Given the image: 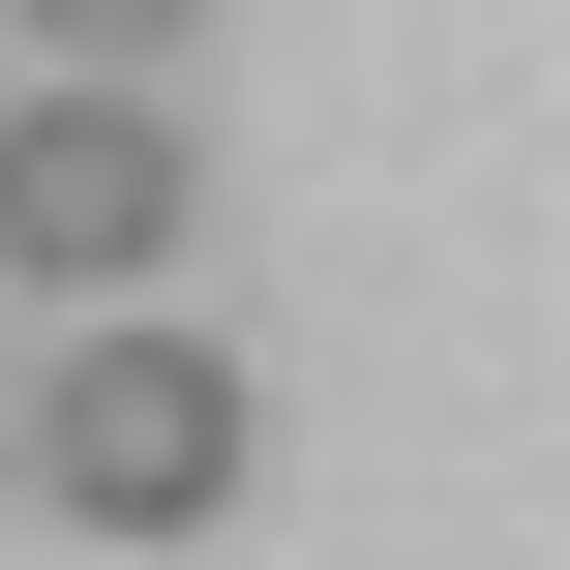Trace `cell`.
I'll return each instance as SVG.
<instances>
[{
  "mask_svg": "<svg viewBox=\"0 0 570 570\" xmlns=\"http://www.w3.org/2000/svg\"><path fill=\"white\" fill-rule=\"evenodd\" d=\"M180 240H210V150L150 120V60H60V90H0V301L120 331Z\"/></svg>",
  "mask_w": 570,
  "mask_h": 570,
  "instance_id": "1",
  "label": "cell"
},
{
  "mask_svg": "<svg viewBox=\"0 0 570 570\" xmlns=\"http://www.w3.org/2000/svg\"><path fill=\"white\" fill-rule=\"evenodd\" d=\"M30 511H90V541H210V511H240V361L150 331V301L60 331V361H30Z\"/></svg>",
  "mask_w": 570,
  "mask_h": 570,
  "instance_id": "2",
  "label": "cell"
},
{
  "mask_svg": "<svg viewBox=\"0 0 570 570\" xmlns=\"http://www.w3.org/2000/svg\"><path fill=\"white\" fill-rule=\"evenodd\" d=\"M30 60H150V30H210V0H0Z\"/></svg>",
  "mask_w": 570,
  "mask_h": 570,
  "instance_id": "3",
  "label": "cell"
}]
</instances>
